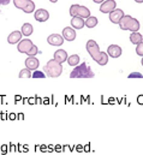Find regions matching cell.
<instances>
[{
    "mask_svg": "<svg viewBox=\"0 0 143 155\" xmlns=\"http://www.w3.org/2000/svg\"><path fill=\"white\" fill-rule=\"evenodd\" d=\"M37 53H38V48H37L35 45H34V46L32 47V49H30V51H29L27 54H28V57H34V55H36Z\"/></svg>",
    "mask_w": 143,
    "mask_h": 155,
    "instance_id": "25",
    "label": "cell"
},
{
    "mask_svg": "<svg viewBox=\"0 0 143 155\" xmlns=\"http://www.w3.org/2000/svg\"><path fill=\"white\" fill-rule=\"evenodd\" d=\"M93 1H94L95 4H101V2H104L105 0H93Z\"/></svg>",
    "mask_w": 143,
    "mask_h": 155,
    "instance_id": "29",
    "label": "cell"
},
{
    "mask_svg": "<svg viewBox=\"0 0 143 155\" xmlns=\"http://www.w3.org/2000/svg\"><path fill=\"white\" fill-rule=\"evenodd\" d=\"M95 76L93 70L87 63H82L81 65H77L70 74L71 78H93Z\"/></svg>",
    "mask_w": 143,
    "mask_h": 155,
    "instance_id": "2",
    "label": "cell"
},
{
    "mask_svg": "<svg viewBox=\"0 0 143 155\" xmlns=\"http://www.w3.org/2000/svg\"><path fill=\"white\" fill-rule=\"evenodd\" d=\"M123 16H124L123 10L114 8L113 11H111V12H109V21H111L112 23H114V24H118Z\"/></svg>",
    "mask_w": 143,
    "mask_h": 155,
    "instance_id": "8",
    "label": "cell"
},
{
    "mask_svg": "<svg viewBox=\"0 0 143 155\" xmlns=\"http://www.w3.org/2000/svg\"><path fill=\"white\" fill-rule=\"evenodd\" d=\"M130 41H131V43H134V45H138L140 42L143 41V36L138 31H132L131 35H130Z\"/></svg>",
    "mask_w": 143,
    "mask_h": 155,
    "instance_id": "19",
    "label": "cell"
},
{
    "mask_svg": "<svg viewBox=\"0 0 143 155\" xmlns=\"http://www.w3.org/2000/svg\"><path fill=\"white\" fill-rule=\"evenodd\" d=\"M63 38L66 41H73L76 39V31L71 27H66L63 29Z\"/></svg>",
    "mask_w": 143,
    "mask_h": 155,
    "instance_id": "13",
    "label": "cell"
},
{
    "mask_svg": "<svg viewBox=\"0 0 143 155\" xmlns=\"http://www.w3.org/2000/svg\"><path fill=\"white\" fill-rule=\"evenodd\" d=\"M118 24L121 30H130L131 33L140 30V22L129 15H124Z\"/></svg>",
    "mask_w": 143,
    "mask_h": 155,
    "instance_id": "3",
    "label": "cell"
},
{
    "mask_svg": "<svg viewBox=\"0 0 143 155\" xmlns=\"http://www.w3.org/2000/svg\"><path fill=\"white\" fill-rule=\"evenodd\" d=\"M107 54L108 57L117 59V58H119L121 55V48L118 45H111L107 48Z\"/></svg>",
    "mask_w": 143,
    "mask_h": 155,
    "instance_id": "10",
    "label": "cell"
},
{
    "mask_svg": "<svg viewBox=\"0 0 143 155\" xmlns=\"http://www.w3.org/2000/svg\"><path fill=\"white\" fill-rule=\"evenodd\" d=\"M98 23H99L98 18H96V17H93V16H89V17L85 18V21H84V25H85L87 28H94V27L98 25Z\"/></svg>",
    "mask_w": 143,
    "mask_h": 155,
    "instance_id": "18",
    "label": "cell"
},
{
    "mask_svg": "<svg viewBox=\"0 0 143 155\" xmlns=\"http://www.w3.org/2000/svg\"><path fill=\"white\" fill-rule=\"evenodd\" d=\"M114 8H115V0H105L104 2H101L100 6V11L102 13H109Z\"/></svg>",
    "mask_w": 143,
    "mask_h": 155,
    "instance_id": "7",
    "label": "cell"
},
{
    "mask_svg": "<svg viewBox=\"0 0 143 155\" xmlns=\"http://www.w3.org/2000/svg\"><path fill=\"white\" fill-rule=\"evenodd\" d=\"M34 17H35V19L37 22H46V21H48V18H49V13H48V11L45 10V8H38V10L35 11Z\"/></svg>",
    "mask_w": 143,
    "mask_h": 155,
    "instance_id": "9",
    "label": "cell"
},
{
    "mask_svg": "<svg viewBox=\"0 0 143 155\" xmlns=\"http://www.w3.org/2000/svg\"><path fill=\"white\" fill-rule=\"evenodd\" d=\"M136 2H138V4H141V2H143V0H135Z\"/></svg>",
    "mask_w": 143,
    "mask_h": 155,
    "instance_id": "30",
    "label": "cell"
},
{
    "mask_svg": "<svg viewBox=\"0 0 143 155\" xmlns=\"http://www.w3.org/2000/svg\"><path fill=\"white\" fill-rule=\"evenodd\" d=\"M45 72L49 76V77H59L60 75H62V72H63V66H62V64L60 63H58L57 60H54V59H51V60H48V63L46 64V66H45Z\"/></svg>",
    "mask_w": 143,
    "mask_h": 155,
    "instance_id": "4",
    "label": "cell"
},
{
    "mask_svg": "<svg viewBox=\"0 0 143 155\" xmlns=\"http://www.w3.org/2000/svg\"><path fill=\"white\" fill-rule=\"evenodd\" d=\"M71 25L73 29H83L85 25H84V18H82V17H78V16H76V17H72L71 19Z\"/></svg>",
    "mask_w": 143,
    "mask_h": 155,
    "instance_id": "16",
    "label": "cell"
},
{
    "mask_svg": "<svg viewBox=\"0 0 143 155\" xmlns=\"http://www.w3.org/2000/svg\"><path fill=\"white\" fill-rule=\"evenodd\" d=\"M10 1L11 0H0V5H7V4H10Z\"/></svg>",
    "mask_w": 143,
    "mask_h": 155,
    "instance_id": "28",
    "label": "cell"
},
{
    "mask_svg": "<svg viewBox=\"0 0 143 155\" xmlns=\"http://www.w3.org/2000/svg\"><path fill=\"white\" fill-rule=\"evenodd\" d=\"M34 46V43H33V41L29 39H23L21 40L19 42H18V46H17V49H18V52L19 53H28L30 49H32V47Z\"/></svg>",
    "mask_w": 143,
    "mask_h": 155,
    "instance_id": "6",
    "label": "cell"
},
{
    "mask_svg": "<svg viewBox=\"0 0 143 155\" xmlns=\"http://www.w3.org/2000/svg\"><path fill=\"white\" fill-rule=\"evenodd\" d=\"M129 78H143V75L141 72H132L129 75Z\"/></svg>",
    "mask_w": 143,
    "mask_h": 155,
    "instance_id": "27",
    "label": "cell"
},
{
    "mask_svg": "<svg viewBox=\"0 0 143 155\" xmlns=\"http://www.w3.org/2000/svg\"><path fill=\"white\" fill-rule=\"evenodd\" d=\"M33 25L30 24V23H24L23 25H22V30H21V33H22V35H24V36H30L32 34H33Z\"/></svg>",
    "mask_w": 143,
    "mask_h": 155,
    "instance_id": "17",
    "label": "cell"
},
{
    "mask_svg": "<svg viewBox=\"0 0 143 155\" xmlns=\"http://www.w3.org/2000/svg\"><path fill=\"white\" fill-rule=\"evenodd\" d=\"M28 1H29V0H13V4H15V6H16L17 8L23 10L24 6L28 4Z\"/></svg>",
    "mask_w": 143,
    "mask_h": 155,
    "instance_id": "22",
    "label": "cell"
},
{
    "mask_svg": "<svg viewBox=\"0 0 143 155\" xmlns=\"http://www.w3.org/2000/svg\"><path fill=\"white\" fill-rule=\"evenodd\" d=\"M53 59L57 60L58 63L63 64L64 61L68 60V53H66V51H64V49H58V51H55V52H54V58H53Z\"/></svg>",
    "mask_w": 143,
    "mask_h": 155,
    "instance_id": "15",
    "label": "cell"
},
{
    "mask_svg": "<svg viewBox=\"0 0 143 155\" xmlns=\"http://www.w3.org/2000/svg\"><path fill=\"white\" fill-rule=\"evenodd\" d=\"M68 64L70 66H77L78 63H79V55L78 54H72L70 57H68Z\"/></svg>",
    "mask_w": 143,
    "mask_h": 155,
    "instance_id": "20",
    "label": "cell"
},
{
    "mask_svg": "<svg viewBox=\"0 0 143 155\" xmlns=\"http://www.w3.org/2000/svg\"><path fill=\"white\" fill-rule=\"evenodd\" d=\"M141 64H142V66H143V58H142V60H141Z\"/></svg>",
    "mask_w": 143,
    "mask_h": 155,
    "instance_id": "32",
    "label": "cell"
},
{
    "mask_svg": "<svg viewBox=\"0 0 143 155\" xmlns=\"http://www.w3.org/2000/svg\"><path fill=\"white\" fill-rule=\"evenodd\" d=\"M70 16L71 17H82V18H88L90 16V10L85 6H82V5H78V4H75L70 7Z\"/></svg>",
    "mask_w": 143,
    "mask_h": 155,
    "instance_id": "5",
    "label": "cell"
},
{
    "mask_svg": "<svg viewBox=\"0 0 143 155\" xmlns=\"http://www.w3.org/2000/svg\"><path fill=\"white\" fill-rule=\"evenodd\" d=\"M49 1H51V2H57L58 0H49Z\"/></svg>",
    "mask_w": 143,
    "mask_h": 155,
    "instance_id": "31",
    "label": "cell"
},
{
    "mask_svg": "<svg viewBox=\"0 0 143 155\" xmlns=\"http://www.w3.org/2000/svg\"><path fill=\"white\" fill-rule=\"evenodd\" d=\"M22 33L21 31H18V30H16V31H12L8 36H7V42L10 43V45H16V43H18L21 40H22Z\"/></svg>",
    "mask_w": 143,
    "mask_h": 155,
    "instance_id": "14",
    "label": "cell"
},
{
    "mask_svg": "<svg viewBox=\"0 0 143 155\" xmlns=\"http://www.w3.org/2000/svg\"><path fill=\"white\" fill-rule=\"evenodd\" d=\"M87 52L90 54V57L101 66H105L108 63V54L106 52H101L99 45L94 40H89L87 42Z\"/></svg>",
    "mask_w": 143,
    "mask_h": 155,
    "instance_id": "1",
    "label": "cell"
},
{
    "mask_svg": "<svg viewBox=\"0 0 143 155\" xmlns=\"http://www.w3.org/2000/svg\"><path fill=\"white\" fill-rule=\"evenodd\" d=\"M136 46H137V47H136V53H137V55L143 57V41L140 42L138 45H136Z\"/></svg>",
    "mask_w": 143,
    "mask_h": 155,
    "instance_id": "24",
    "label": "cell"
},
{
    "mask_svg": "<svg viewBox=\"0 0 143 155\" xmlns=\"http://www.w3.org/2000/svg\"><path fill=\"white\" fill-rule=\"evenodd\" d=\"M32 77H34V78H45V77H46V74H45V72H42V71H35V72L32 75Z\"/></svg>",
    "mask_w": 143,
    "mask_h": 155,
    "instance_id": "26",
    "label": "cell"
},
{
    "mask_svg": "<svg viewBox=\"0 0 143 155\" xmlns=\"http://www.w3.org/2000/svg\"><path fill=\"white\" fill-rule=\"evenodd\" d=\"M23 11H24L25 13H32V12H34V11H35V2L32 1V0H29L28 4L24 6Z\"/></svg>",
    "mask_w": 143,
    "mask_h": 155,
    "instance_id": "21",
    "label": "cell"
},
{
    "mask_svg": "<svg viewBox=\"0 0 143 155\" xmlns=\"http://www.w3.org/2000/svg\"><path fill=\"white\" fill-rule=\"evenodd\" d=\"M32 72H30V70L29 69H23L21 72H19V75H18V77L19 78H29L32 77Z\"/></svg>",
    "mask_w": 143,
    "mask_h": 155,
    "instance_id": "23",
    "label": "cell"
},
{
    "mask_svg": "<svg viewBox=\"0 0 143 155\" xmlns=\"http://www.w3.org/2000/svg\"><path fill=\"white\" fill-rule=\"evenodd\" d=\"M47 42L51 45V46H62L64 43V38L59 34H52L48 36Z\"/></svg>",
    "mask_w": 143,
    "mask_h": 155,
    "instance_id": "11",
    "label": "cell"
},
{
    "mask_svg": "<svg viewBox=\"0 0 143 155\" xmlns=\"http://www.w3.org/2000/svg\"><path fill=\"white\" fill-rule=\"evenodd\" d=\"M25 68L27 69H29V70H36L37 68H38V65H40V61H38V59L35 58V55L34 57H28L27 59H25Z\"/></svg>",
    "mask_w": 143,
    "mask_h": 155,
    "instance_id": "12",
    "label": "cell"
}]
</instances>
